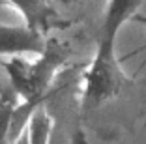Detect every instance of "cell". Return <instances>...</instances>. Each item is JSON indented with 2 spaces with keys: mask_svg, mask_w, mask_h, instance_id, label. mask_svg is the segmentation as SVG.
I'll return each mask as SVG.
<instances>
[{
  "mask_svg": "<svg viewBox=\"0 0 146 144\" xmlns=\"http://www.w3.org/2000/svg\"><path fill=\"white\" fill-rule=\"evenodd\" d=\"M68 58L69 47L54 38L47 39L45 49L36 54V60H26L25 56L0 58V66L8 75V84L15 90L19 99H23L15 110L13 135L25 131L32 112L45 105L52 82L66 66Z\"/></svg>",
  "mask_w": 146,
  "mask_h": 144,
  "instance_id": "cell-1",
  "label": "cell"
},
{
  "mask_svg": "<svg viewBox=\"0 0 146 144\" xmlns=\"http://www.w3.org/2000/svg\"><path fill=\"white\" fill-rule=\"evenodd\" d=\"M144 8H146V0H144ZM144 15H146V13H144Z\"/></svg>",
  "mask_w": 146,
  "mask_h": 144,
  "instance_id": "cell-8",
  "label": "cell"
},
{
  "mask_svg": "<svg viewBox=\"0 0 146 144\" xmlns=\"http://www.w3.org/2000/svg\"><path fill=\"white\" fill-rule=\"evenodd\" d=\"M6 2L21 13V17L25 19V26L45 36L51 21L54 19L52 0H6Z\"/></svg>",
  "mask_w": 146,
  "mask_h": 144,
  "instance_id": "cell-3",
  "label": "cell"
},
{
  "mask_svg": "<svg viewBox=\"0 0 146 144\" xmlns=\"http://www.w3.org/2000/svg\"><path fill=\"white\" fill-rule=\"evenodd\" d=\"M52 2H56V4H60V6H66V8H71V6L81 4L82 0H52Z\"/></svg>",
  "mask_w": 146,
  "mask_h": 144,
  "instance_id": "cell-5",
  "label": "cell"
},
{
  "mask_svg": "<svg viewBox=\"0 0 146 144\" xmlns=\"http://www.w3.org/2000/svg\"><path fill=\"white\" fill-rule=\"evenodd\" d=\"M19 96L8 82H0V144H11V129Z\"/></svg>",
  "mask_w": 146,
  "mask_h": 144,
  "instance_id": "cell-4",
  "label": "cell"
},
{
  "mask_svg": "<svg viewBox=\"0 0 146 144\" xmlns=\"http://www.w3.org/2000/svg\"><path fill=\"white\" fill-rule=\"evenodd\" d=\"M133 21H137V23H141V25L146 26V15H144V13H139V15L133 17Z\"/></svg>",
  "mask_w": 146,
  "mask_h": 144,
  "instance_id": "cell-7",
  "label": "cell"
},
{
  "mask_svg": "<svg viewBox=\"0 0 146 144\" xmlns=\"http://www.w3.org/2000/svg\"><path fill=\"white\" fill-rule=\"evenodd\" d=\"M13 144H28V137H26V131H23L17 139L13 140Z\"/></svg>",
  "mask_w": 146,
  "mask_h": 144,
  "instance_id": "cell-6",
  "label": "cell"
},
{
  "mask_svg": "<svg viewBox=\"0 0 146 144\" xmlns=\"http://www.w3.org/2000/svg\"><path fill=\"white\" fill-rule=\"evenodd\" d=\"M45 36L25 25L0 23V58L4 56L39 54L45 49Z\"/></svg>",
  "mask_w": 146,
  "mask_h": 144,
  "instance_id": "cell-2",
  "label": "cell"
}]
</instances>
